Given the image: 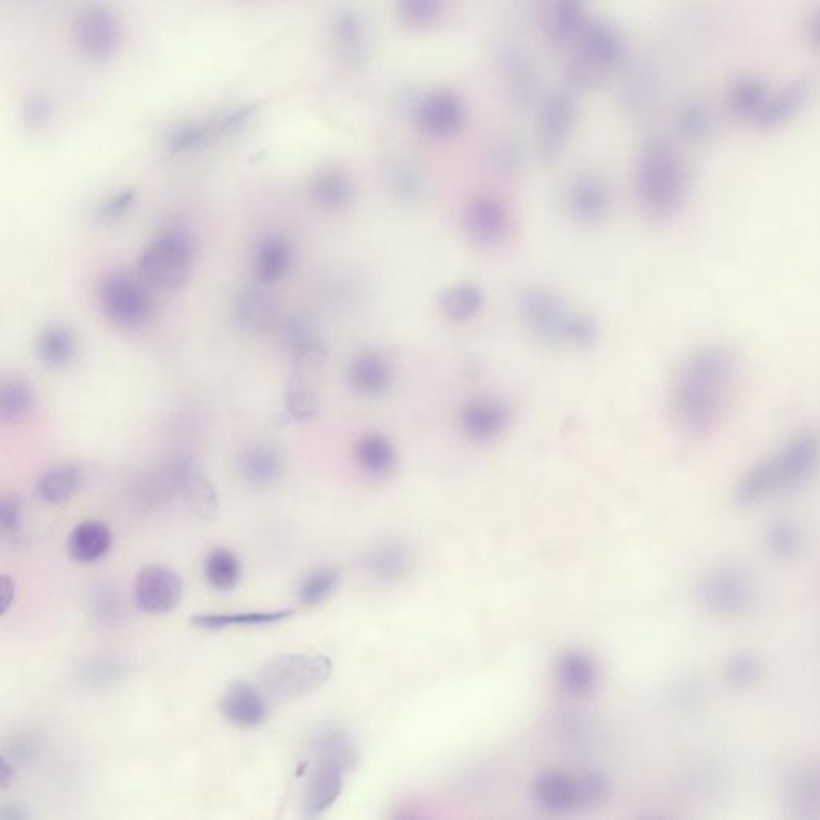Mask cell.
<instances>
[{"label":"cell","mask_w":820,"mask_h":820,"mask_svg":"<svg viewBox=\"0 0 820 820\" xmlns=\"http://www.w3.org/2000/svg\"><path fill=\"white\" fill-rule=\"evenodd\" d=\"M0 529L9 539H18L23 532V506L13 493H7L0 500Z\"/></svg>","instance_id":"obj_56"},{"label":"cell","mask_w":820,"mask_h":820,"mask_svg":"<svg viewBox=\"0 0 820 820\" xmlns=\"http://www.w3.org/2000/svg\"><path fill=\"white\" fill-rule=\"evenodd\" d=\"M576 122V93L557 90L539 104L536 122V148L540 159L551 162L560 158Z\"/></svg>","instance_id":"obj_11"},{"label":"cell","mask_w":820,"mask_h":820,"mask_svg":"<svg viewBox=\"0 0 820 820\" xmlns=\"http://www.w3.org/2000/svg\"><path fill=\"white\" fill-rule=\"evenodd\" d=\"M463 228L474 244L499 246L511 230V213L506 202L493 194L471 198L463 209Z\"/></svg>","instance_id":"obj_15"},{"label":"cell","mask_w":820,"mask_h":820,"mask_svg":"<svg viewBox=\"0 0 820 820\" xmlns=\"http://www.w3.org/2000/svg\"><path fill=\"white\" fill-rule=\"evenodd\" d=\"M307 379L308 377H293L286 391V409H288L290 419L297 422H310L318 417L319 409H321L318 393Z\"/></svg>","instance_id":"obj_49"},{"label":"cell","mask_w":820,"mask_h":820,"mask_svg":"<svg viewBox=\"0 0 820 820\" xmlns=\"http://www.w3.org/2000/svg\"><path fill=\"white\" fill-rule=\"evenodd\" d=\"M548 38L554 46H571L588 21L586 0H542Z\"/></svg>","instance_id":"obj_28"},{"label":"cell","mask_w":820,"mask_h":820,"mask_svg":"<svg viewBox=\"0 0 820 820\" xmlns=\"http://www.w3.org/2000/svg\"><path fill=\"white\" fill-rule=\"evenodd\" d=\"M333 38L337 49L347 63L359 67L368 58V39L359 14L350 7H342L333 14Z\"/></svg>","instance_id":"obj_35"},{"label":"cell","mask_w":820,"mask_h":820,"mask_svg":"<svg viewBox=\"0 0 820 820\" xmlns=\"http://www.w3.org/2000/svg\"><path fill=\"white\" fill-rule=\"evenodd\" d=\"M537 803L553 814H569L582 809L598 808L609 800L612 782L601 771L569 774L546 771L537 776L532 787Z\"/></svg>","instance_id":"obj_6"},{"label":"cell","mask_w":820,"mask_h":820,"mask_svg":"<svg viewBox=\"0 0 820 820\" xmlns=\"http://www.w3.org/2000/svg\"><path fill=\"white\" fill-rule=\"evenodd\" d=\"M76 43L82 56L93 61H108L121 43V23L118 14L101 3L82 7L74 18Z\"/></svg>","instance_id":"obj_12"},{"label":"cell","mask_w":820,"mask_h":820,"mask_svg":"<svg viewBox=\"0 0 820 820\" xmlns=\"http://www.w3.org/2000/svg\"><path fill=\"white\" fill-rule=\"evenodd\" d=\"M292 246L282 234H268L259 242L253 256V274L261 286L282 281L292 264Z\"/></svg>","instance_id":"obj_30"},{"label":"cell","mask_w":820,"mask_h":820,"mask_svg":"<svg viewBox=\"0 0 820 820\" xmlns=\"http://www.w3.org/2000/svg\"><path fill=\"white\" fill-rule=\"evenodd\" d=\"M34 401L31 384L27 380L12 377L0 388V417L7 423L21 422L34 408Z\"/></svg>","instance_id":"obj_47"},{"label":"cell","mask_w":820,"mask_h":820,"mask_svg":"<svg viewBox=\"0 0 820 820\" xmlns=\"http://www.w3.org/2000/svg\"><path fill=\"white\" fill-rule=\"evenodd\" d=\"M207 583L217 591H231L241 582L242 564L234 551L228 548H216L207 554L204 561Z\"/></svg>","instance_id":"obj_46"},{"label":"cell","mask_w":820,"mask_h":820,"mask_svg":"<svg viewBox=\"0 0 820 820\" xmlns=\"http://www.w3.org/2000/svg\"><path fill=\"white\" fill-rule=\"evenodd\" d=\"M36 353L47 368H64L78 354V339L67 326H50L39 333Z\"/></svg>","instance_id":"obj_41"},{"label":"cell","mask_w":820,"mask_h":820,"mask_svg":"<svg viewBox=\"0 0 820 820\" xmlns=\"http://www.w3.org/2000/svg\"><path fill=\"white\" fill-rule=\"evenodd\" d=\"M620 78V104L627 114L643 116L656 103L659 92V76L654 64L644 58L627 61Z\"/></svg>","instance_id":"obj_22"},{"label":"cell","mask_w":820,"mask_h":820,"mask_svg":"<svg viewBox=\"0 0 820 820\" xmlns=\"http://www.w3.org/2000/svg\"><path fill=\"white\" fill-rule=\"evenodd\" d=\"M764 547L778 560L790 561L800 557L804 548V533L789 518L769 521L763 533Z\"/></svg>","instance_id":"obj_44"},{"label":"cell","mask_w":820,"mask_h":820,"mask_svg":"<svg viewBox=\"0 0 820 820\" xmlns=\"http://www.w3.org/2000/svg\"><path fill=\"white\" fill-rule=\"evenodd\" d=\"M674 127L678 136L689 143H703L714 132L713 112L702 101H688L678 110Z\"/></svg>","instance_id":"obj_45"},{"label":"cell","mask_w":820,"mask_h":820,"mask_svg":"<svg viewBox=\"0 0 820 820\" xmlns=\"http://www.w3.org/2000/svg\"><path fill=\"white\" fill-rule=\"evenodd\" d=\"M412 568L413 558L410 551L393 543L370 551L366 558V569L380 582H398L408 577Z\"/></svg>","instance_id":"obj_43"},{"label":"cell","mask_w":820,"mask_h":820,"mask_svg":"<svg viewBox=\"0 0 820 820\" xmlns=\"http://www.w3.org/2000/svg\"><path fill=\"white\" fill-rule=\"evenodd\" d=\"M236 322L249 332H268L276 329L279 318L278 307L270 293L260 286H247L239 290L233 303Z\"/></svg>","instance_id":"obj_25"},{"label":"cell","mask_w":820,"mask_h":820,"mask_svg":"<svg viewBox=\"0 0 820 820\" xmlns=\"http://www.w3.org/2000/svg\"><path fill=\"white\" fill-rule=\"evenodd\" d=\"M638 201L651 219L666 221L684 209L689 177L680 154L660 137L644 141L637 162Z\"/></svg>","instance_id":"obj_3"},{"label":"cell","mask_w":820,"mask_h":820,"mask_svg":"<svg viewBox=\"0 0 820 820\" xmlns=\"http://www.w3.org/2000/svg\"><path fill=\"white\" fill-rule=\"evenodd\" d=\"M466 118L462 98L449 90H437L422 96L412 119L427 136L448 140L463 129Z\"/></svg>","instance_id":"obj_17"},{"label":"cell","mask_w":820,"mask_h":820,"mask_svg":"<svg viewBox=\"0 0 820 820\" xmlns=\"http://www.w3.org/2000/svg\"><path fill=\"white\" fill-rule=\"evenodd\" d=\"M14 774H17V764L3 754L2 763H0V786H2V789H7L12 783Z\"/></svg>","instance_id":"obj_61"},{"label":"cell","mask_w":820,"mask_h":820,"mask_svg":"<svg viewBox=\"0 0 820 820\" xmlns=\"http://www.w3.org/2000/svg\"><path fill=\"white\" fill-rule=\"evenodd\" d=\"M129 673V659L114 652L86 657L76 666V678L79 683L96 691L114 688L122 683Z\"/></svg>","instance_id":"obj_31"},{"label":"cell","mask_w":820,"mask_h":820,"mask_svg":"<svg viewBox=\"0 0 820 820\" xmlns=\"http://www.w3.org/2000/svg\"><path fill=\"white\" fill-rule=\"evenodd\" d=\"M274 330L288 348L296 376L310 377L324 364L328 347L307 319L281 316Z\"/></svg>","instance_id":"obj_16"},{"label":"cell","mask_w":820,"mask_h":820,"mask_svg":"<svg viewBox=\"0 0 820 820\" xmlns=\"http://www.w3.org/2000/svg\"><path fill=\"white\" fill-rule=\"evenodd\" d=\"M723 677L734 688H749L763 677V662L753 652H738L726 660Z\"/></svg>","instance_id":"obj_51"},{"label":"cell","mask_w":820,"mask_h":820,"mask_svg":"<svg viewBox=\"0 0 820 820\" xmlns=\"http://www.w3.org/2000/svg\"><path fill=\"white\" fill-rule=\"evenodd\" d=\"M783 800L798 819L820 818V760L808 761L789 772Z\"/></svg>","instance_id":"obj_23"},{"label":"cell","mask_w":820,"mask_h":820,"mask_svg":"<svg viewBox=\"0 0 820 820\" xmlns=\"http://www.w3.org/2000/svg\"><path fill=\"white\" fill-rule=\"evenodd\" d=\"M740 359L723 342L699 344L674 376L670 390V417L686 437L709 438L728 420L738 398Z\"/></svg>","instance_id":"obj_1"},{"label":"cell","mask_w":820,"mask_h":820,"mask_svg":"<svg viewBox=\"0 0 820 820\" xmlns=\"http://www.w3.org/2000/svg\"><path fill=\"white\" fill-rule=\"evenodd\" d=\"M522 324L540 342L587 351L600 339V328L590 314L569 307L547 288L524 289L518 300Z\"/></svg>","instance_id":"obj_4"},{"label":"cell","mask_w":820,"mask_h":820,"mask_svg":"<svg viewBox=\"0 0 820 820\" xmlns=\"http://www.w3.org/2000/svg\"><path fill=\"white\" fill-rule=\"evenodd\" d=\"M82 468L78 466H60L50 468L36 482V493L42 502L60 506L68 502L81 488Z\"/></svg>","instance_id":"obj_42"},{"label":"cell","mask_w":820,"mask_h":820,"mask_svg":"<svg viewBox=\"0 0 820 820\" xmlns=\"http://www.w3.org/2000/svg\"><path fill=\"white\" fill-rule=\"evenodd\" d=\"M38 752V740L29 738V736H20V738L12 740V743L9 746V750H7L6 757L18 766L29 763V761L34 760Z\"/></svg>","instance_id":"obj_58"},{"label":"cell","mask_w":820,"mask_h":820,"mask_svg":"<svg viewBox=\"0 0 820 820\" xmlns=\"http://www.w3.org/2000/svg\"><path fill=\"white\" fill-rule=\"evenodd\" d=\"M808 32L811 42L820 50V7L809 18Z\"/></svg>","instance_id":"obj_62"},{"label":"cell","mask_w":820,"mask_h":820,"mask_svg":"<svg viewBox=\"0 0 820 820\" xmlns=\"http://www.w3.org/2000/svg\"><path fill=\"white\" fill-rule=\"evenodd\" d=\"M484 303V292L473 282H457L439 296V310L452 322H468L478 318Z\"/></svg>","instance_id":"obj_38"},{"label":"cell","mask_w":820,"mask_h":820,"mask_svg":"<svg viewBox=\"0 0 820 820\" xmlns=\"http://www.w3.org/2000/svg\"><path fill=\"white\" fill-rule=\"evenodd\" d=\"M332 671L329 657L296 652L270 660L260 671V683L276 700L300 699L328 683Z\"/></svg>","instance_id":"obj_8"},{"label":"cell","mask_w":820,"mask_h":820,"mask_svg":"<svg viewBox=\"0 0 820 820\" xmlns=\"http://www.w3.org/2000/svg\"><path fill=\"white\" fill-rule=\"evenodd\" d=\"M391 194L402 202H413L422 196L423 178L419 169L406 159H393L384 169Z\"/></svg>","instance_id":"obj_48"},{"label":"cell","mask_w":820,"mask_h":820,"mask_svg":"<svg viewBox=\"0 0 820 820\" xmlns=\"http://www.w3.org/2000/svg\"><path fill=\"white\" fill-rule=\"evenodd\" d=\"M148 284H141L129 274H111L100 289L101 310L112 322L123 329H136L147 324L154 313Z\"/></svg>","instance_id":"obj_10"},{"label":"cell","mask_w":820,"mask_h":820,"mask_svg":"<svg viewBox=\"0 0 820 820\" xmlns=\"http://www.w3.org/2000/svg\"><path fill=\"white\" fill-rule=\"evenodd\" d=\"M52 118V104L46 97L34 96L24 101L23 121L29 129H42Z\"/></svg>","instance_id":"obj_57"},{"label":"cell","mask_w":820,"mask_h":820,"mask_svg":"<svg viewBox=\"0 0 820 820\" xmlns=\"http://www.w3.org/2000/svg\"><path fill=\"white\" fill-rule=\"evenodd\" d=\"M310 194L319 209L326 212H342L354 202V181L342 170H321L311 181Z\"/></svg>","instance_id":"obj_32"},{"label":"cell","mask_w":820,"mask_h":820,"mask_svg":"<svg viewBox=\"0 0 820 820\" xmlns=\"http://www.w3.org/2000/svg\"><path fill=\"white\" fill-rule=\"evenodd\" d=\"M811 87L804 79H794V81L783 86L779 92H771L768 101L758 114L754 126L758 129L772 130L778 127L786 126L792 121L794 116L803 110L807 104Z\"/></svg>","instance_id":"obj_29"},{"label":"cell","mask_w":820,"mask_h":820,"mask_svg":"<svg viewBox=\"0 0 820 820\" xmlns=\"http://www.w3.org/2000/svg\"><path fill=\"white\" fill-rule=\"evenodd\" d=\"M137 194L133 190L114 192L110 198L98 204L96 210L97 220L104 224H114L121 221L136 204Z\"/></svg>","instance_id":"obj_55"},{"label":"cell","mask_w":820,"mask_h":820,"mask_svg":"<svg viewBox=\"0 0 820 820\" xmlns=\"http://www.w3.org/2000/svg\"><path fill=\"white\" fill-rule=\"evenodd\" d=\"M771 96L768 83L754 76H742L729 87L728 107L740 121L754 122Z\"/></svg>","instance_id":"obj_37"},{"label":"cell","mask_w":820,"mask_h":820,"mask_svg":"<svg viewBox=\"0 0 820 820\" xmlns=\"http://www.w3.org/2000/svg\"><path fill=\"white\" fill-rule=\"evenodd\" d=\"M90 612L104 626L118 622L122 616V602L118 590L110 583H97L89 590L87 598Z\"/></svg>","instance_id":"obj_54"},{"label":"cell","mask_w":820,"mask_h":820,"mask_svg":"<svg viewBox=\"0 0 820 820\" xmlns=\"http://www.w3.org/2000/svg\"><path fill=\"white\" fill-rule=\"evenodd\" d=\"M221 713L239 728H257L268 720V702L256 686L236 681L224 691Z\"/></svg>","instance_id":"obj_24"},{"label":"cell","mask_w":820,"mask_h":820,"mask_svg":"<svg viewBox=\"0 0 820 820\" xmlns=\"http://www.w3.org/2000/svg\"><path fill=\"white\" fill-rule=\"evenodd\" d=\"M183 579L166 566H147L138 572L133 583L138 609L151 616L172 612L183 600Z\"/></svg>","instance_id":"obj_13"},{"label":"cell","mask_w":820,"mask_h":820,"mask_svg":"<svg viewBox=\"0 0 820 820\" xmlns=\"http://www.w3.org/2000/svg\"><path fill=\"white\" fill-rule=\"evenodd\" d=\"M614 206L611 183L600 173H579L566 190V207L580 224H600Z\"/></svg>","instance_id":"obj_14"},{"label":"cell","mask_w":820,"mask_h":820,"mask_svg":"<svg viewBox=\"0 0 820 820\" xmlns=\"http://www.w3.org/2000/svg\"><path fill=\"white\" fill-rule=\"evenodd\" d=\"M311 753L318 763L337 766L344 772L353 771L359 753L350 732L336 724H322L311 734Z\"/></svg>","instance_id":"obj_26"},{"label":"cell","mask_w":820,"mask_h":820,"mask_svg":"<svg viewBox=\"0 0 820 820\" xmlns=\"http://www.w3.org/2000/svg\"><path fill=\"white\" fill-rule=\"evenodd\" d=\"M112 533L104 522L90 520L79 522L68 539V551L72 560L92 564L107 557L111 550Z\"/></svg>","instance_id":"obj_36"},{"label":"cell","mask_w":820,"mask_h":820,"mask_svg":"<svg viewBox=\"0 0 820 820\" xmlns=\"http://www.w3.org/2000/svg\"><path fill=\"white\" fill-rule=\"evenodd\" d=\"M571 47L566 79L569 90L574 93L600 89L623 64L626 46L622 34L609 21L588 20Z\"/></svg>","instance_id":"obj_5"},{"label":"cell","mask_w":820,"mask_h":820,"mask_svg":"<svg viewBox=\"0 0 820 820\" xmlns=\"http://www.w3.org/2000/svg\"><path fill=\"white\" fill-rule=\"evenodd\" d=\"M238 471L250 488L259 491L273 489L284 478V453L273 442H252L239 453Z\"/></svg>","instance_id":"obj_21"},{"label":"cell","mask_w":820,"mask_h":820,"mask_svg":"<svg viewBox=\"0 0 820 820\" xmlns=\"http://www.w3.org/2000/svg\"><path fill=\"white\" fill-rule=\"evenodd\" d=\"M356 466L370 478H384L397 466V449L390 438L377 431L362 434L354 446Z\"/></svg>","instance_id":"obj_34"},{"label":"cell","mask_w":820,"mask_h":820,"mask_svg":"<svg viewBox=\"0 0 820 820\" xmlns=\"http://www.w3.org/2000/svg\"><path fill=\"white\" fill-rule=\"evenodd\" d=\"M178 499L183 502L190 513L202 518V520L213 517L217 507H219V497H217L212 482L207 479L201 468L196 466L194 462L191 463L187 474H184Z\"/></svg>","instance_id":"obj_40"},{"label":"cell","mask_w":820,"mask_h":820,"mask_svg":"<svg viewBox=\"0 0 820 820\" xmlns=\"http://www.w3.org/2000/svg\"><path fill=\"white\" fill-rule=\"evenodd\" d=\"M558 684L569 699L582 700L593 694L598 671L593 660L582 652H568L558 662Z\"/></svg>","instance_id":"obj_33"},{"label":"cell","mask_w":820,"mask_h":820,"mask_svg":"<svg viewBox=\"0 0 820 820\" xmlns=\"http://www.w3.org/2000/svg\"><path fill=\"white\" fill-rule=\"evenodd\" d=\"M344 774L347 772L337 766L316 764L308 780L307 790H304L303 804H301L304 818H319L337 803L343 792Z\"/></svg>","instance_id":"obj_27"},{"label":"cell","mask_w":820,"mask_h":820,"mask_svg":"<svg viewBox=\"0 0 820 820\" xmlns=\"http://www.w3.org/2000/svg\"><path fill=\"white\" fill-rule=\"evenodd\" d=\"M296 614L292 609H279V611H250V612H207L192 617L191 623L202 630H227L233 627H264L274 626Z\"/></svg>","instance_id":"obj_39"},{"label":"cell","mask_w":820,"mask_h":820,"mask_svg":"<svg viewBox=\"0 0 820 820\" xmlns=\"http://www.w3.org/2000/svg\"><path fill=\"white\" fill-rule=\"evenodd\" d=\"M213 136H217L213 119L209 122L181 123L167 137V151L173 156L190 154L201 150Z\"/></svg>","instance_id":"obj_50"},{"label":"cell","mask_w":820,"mask_h":820,"mask_svg":"<svg viewBox=\"0 0 820 820\" xmlns=\"http://www.w3.org/2000/svg\"><path fill=\"white\" fill-rule=\"evenodd\" d=\"M493 158H496L497 166L500 169L510 172V170L518 169V166L521 164V147L514 140H503L502 143L497 144Z\"/></svg>","instance_id":"obj_59"},{"label":"cell","mask_w":820,"mask_h":820,"mask_svg":"<svg viewBox=\"0 0 820 820\" xmlns=\"http://www.w3.org/2000/svg\"><path fill=\"white\" fill-rule=\"evenodd\" d=\"M513 412L503 399L477 397L468 399L459 412V427L468 439L488 442L506 433Z\"/></svg>","instance_id":"obj_19"},{"label":"cell","mask_w":820,"mask_h":820,"mask_svg":"<svg viewBox=\"0 0 820 820\" xmlns=\"http://www.w3.org/2000/svg\"><path fill=\"white\" fill-rule=\"evenodd\" d=\"M399 21L412 29L433 27L442 13V0H397Z\"/></svg>","instance_id":"obj_53"},{"label":"cell","mask_w":820,"mask_h":820,"mask_svg":"<svg viewBox=\"0 0 820 820\" xmlns=\"http://www.w3.org/2000/svg\"><path fill=\"white\" fill-rule=\"evenodd\" d=\"M14 598V580L10 579L9 576L2 577V606H3V612L9 609V606L12 604Z\"/></svg>","instance_id":"obj_63"},{"label":"cell","mask_w":820,"mask_h":820,"mask_svg":"<svg viewBox=\"0 0 820 820\" xmlns=\"http://www.w3.org/2000/svg\"><path fill=\"white\" fill-rule=\"evenodd\" d=\"M820 470V431H794L771 452L754 460L734 486L736 506L749 510L808 484Z\"/></svg>","instance_id":"obj_2"},{"label":"cell","mask_w":820,"mask_h":820,"mask_svg":"<svg viewBox=\"0 0 820 820\" xmlns=\"http://www.w3.org/2000/svg\"><path fill=\"white\" fill-rule=\"evenodd\" d=\"M698 600L703 611L721 619L749 614L758 600L752 574L738 564H721L700 579Z\"/></svg>","instance_id":"obj_9"},{"label":"cell","mask_w":820,"mask_h":820,"mask_svg":"<svg viewBox=\"0 0 820 820\" xmlns=\"http://www.w3.org/2000/svg\"><path fill=\"white\" fill-rule=\"evenodd\" d=\"M0 819L2 820H28L31 819V812L28 811L27 807H21L18 803L6 804L0 811Z\"/></svg>","instance_id":"obj_60"},{"label":"cell","mask_w":820,"mask_h":820,"mask_svg":"<svg viewBox=\"0 0 820 820\" xmlns=\"http://www.w3.org/2000/svg\"><path fill=\"white\" fill-rule=\"evenodd\" d=\"M503 89L511 107L529 110L539 100L540 81L531 58L518 47L506 46L497 53Z\"/></svg>","instance_id":"obj_18"},{"label":"cell","mask_w":820,"mask_h":820,"mask_svg":"<svg viewBox=\"0 0 820 820\" xmlns=\"http://www.w3.org/2000/svg\"><path fill=\"white\" fill-rule=\"evenodd\" d=\"M337 586H339L337 571L330 568L316 569L300 583L297 600L301 606H308V608L321 604L336 591Z\"/></svg>","instance_id":"obj_52"},{"label":"cell","mask_w":820,"mask_h":820,"mask_svg":"<svg viewBox=\"0 0 820 820\" xmlns=\"http://www.w3.org/2000/svg\"><path fill=\"white\" fill-rule=\"evenodd\" d=\"M347 380L359 397H383L393 387V362L382 351L373 348L358 351L348 362Z\"/></svg>","instance_id":"obj_20"},{"label":"cell","mask_w":820,"mask_h":820,"mask_svg":"<svg viewBox=\"0 0 820 820\" xmlns=\"http://www.w3.org/2000/svg\"><path fill=\"white\" fill-rule=\"evenodd\" d=\"M194 246L191 236L170 228L156 236L138 259V274L150 288L176 290L190 279Z\"/></svg>","instance_id":"obj_7"}]
</instances>
